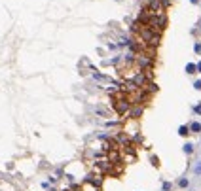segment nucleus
Here are the masks:
<instances>
[{"label": "nucleus", "instance_id": "obj_2", "mask_svg": "<svg viewBox=\"0 0 201 191\" xmlns=\"http://www.w3.org/2000/svg\"><path fill=\"white\" fill-rule=\"evenodd\" d=\"M193 151V146L192 144H184V153H192Z\"/></svg>", "mask_w": 201, "mask_h": 191}, {"label": "nucleus", "instance_id": "obj_4", "mask_svg": "<svg viewBox=\"0 0 201 191\" xmlns=\"http://www.w3.org/2000/svg\"><path fill=\"white\" fill-rule=\"evenodd\" d=\"M193 170H196V174H201V163H197V165H196V168H193Z\"/></svg>", "mask_w": 201, "mask_h": 191}, {"label": "nucleus", "instance_id": "obj_3", "mask_svg": "<svg viewBox=\"0 0 201 191\" xmlns=\"http://www.w3.org/2000/svg\"><path fill=\"white\" fill-rule=\"evenodd\" d=\"M178 134H180V136H186V134H188V127H180V129H178Z\"/></svg>", "mask_w": 201, "mask_h": 191}, {"label": "nucleus", "instance_id": "obj_6", "mask_svg": "<svg viewBox=\"0 0 201 191\" xmlns=\"http://www.w3.org/2000/svg\"><path fill=\"white\" fill-rule=\"evenodd\" d=\"M186 70H188L190 74H193V70H196V66H193V65H188V68H186Z\"/></svg>", "mask_w": 201, "mask_h": 191}, {"label": "nucleus", "instance_id": "obj_5", "mask_svg": "<svg viewBox=\"0 0 201 191\" xmlns=\"http://www.w3.org/2000/svg\"><path fill=\"white\" fill-rule=\"evenodd\" d=\"M178 186H180V187H186V186H188V180H180V182H178Z\"/></svg>", "mask_w": 201, "mask_h": 191}, {"label": "nucleus", "instance_id": "obj_1", "mask_svg": "<svg viewBox=\"0 0 201 191\" xmlns=\"http://www.w3.org/2000/svg\"><path fill=\"white\" fill-rule=\"evenodd\" d=\"M190 129H192L193 132H199V131H201V125H199V123H192V125H190Z\"/></svg>", "mask_w": 201, "mask_h": 191}]
</instances>
